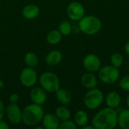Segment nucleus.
Returning a JSON list of instances; mask_svg holds the SVG:
<instances>
[{"label": "nucleus", "mask_w": 129, "mask_h": 129, "mask_svg": "<svg viewBox=\"0 0 129 129\" xmlns=\"http://www.w3.org/2000/svg\"><path fill=\"white\" fill-rule=\"evenodd\" d=\"M91 125L95 129H113L118 125V113L115 109L105 107L92 118Z\"/></svg>", "instance_id": "1"}, {"label": "nucleus", "mask_w": 129, "mask_h": 129, "mask_svg": "<svg viewBox=\"0 0 129 129\" xmlns=\"http://www.w3.org/2000/svg\"><path fill=\"white\" fill-rule=\"evenodd\" d=\"M79 29L85 35L93 36L98 33L102 28V22L96 16H84L79 20Z\"/></svg>", "instance_id": "2"}, {"label": "nucleus", "mask_w": 129, "mask_h": 129, "mask_svg": "<svg viewBox=\"0 0 129 129\" xmlns=\"http://www.w3.org/2000/svg\"><path fill=\"white\" fill-rule=\"evenodd\" d=\"M44 116V110L41 105L33 104L22 111V121L27 125H34L40 122Z\"/></svg>", "instance_id": "3"}, {"label": "nucleus", "mask_w": 129, "mask_h": 129, "mask_svg": "<svg viewBox=\"0 0 129 129\" xmlns=\"http://www.w3.org/2000/svg\"><path fill=\"white\" fill-rule=\"evenodd\" d=\"M104 101V93L98 88L88 89L84 97V104L85 107L90 110H98L102 105Z\"/></svg>", "instance_id": "4"}, {"label": "nucleus", "mask_w": 129, "mask_h": 129, "mask_svg": "<svg viewBox=\"0 0 129 129\" xmlns=\"http://www.w3.org/2000/svg\"><path fill=\"white\" fill-rule=\"evenodd\" d=\"M98 73V76L100 81L107 85L116 83L120 76L119 68L115 67L113 65H106L101 67Z\"/></svg>", "instance_id": "5"}, {"label": "nucleus", "mask_w": 129, "mask_h": 129, "mask_svg": "<svg viewBox=\"0 0 129 129\" xmlns=\"http://www.w3.org/2000/svg\"><path fill=\"white\" fill-rule=\"evenodd\" d=\"M39 82L42 88L48 92H55L60 88V80L57 76L51 72L43 73L39 78Z\"/></svg>", "instance_id": "6"}, {"label": "nucleus", "mask_w": 129, "mask_h": 129, "mask_svg": "<svg viewBox=\"0 0 129 129\" xmlns=\"http://www.w3.org/2000/svg\"><path fill=\"white\" fill-rule=\"evenodd\" d=\"M67 13L71 20L79 21L85 16V8L79 2H72L67 6Z\"/></svg>", "instance_id": "7"}, {"label": "nucleus", "mask_w": 129, "mask_h": 129, "mask_svg": "<svg viewBox=\"0 0 129 129\" xmlns=\"http://www.w3.org/2000/svg\"><path fill=\"white\" fill-rule=\"evenodd\" d=\"M83 67L88 72L95 73L101 67V60L100 57L94 54H88L83 59Z\"/></svg>", "instance_id": "8"}, {"label": "nucleus", "mask_w": 129, "mask_h": 129, "mask_svg": "<svg viewBox=\"0 0 129 129\" xmlns=\"http://www.w3.org/2000/svg\"><path fill=\"white\" fill-rule=\"evenodd\" d=\"M20 80L23 85L26 87H31L34 85L37 80V73L33 67H27L22 70Z\"/></svg>", "instance_id": "9"}, {"label": "nucleus", "mask_w": 129, "mask_h": 129, "mask_svg": "<svg viewBox=\"0 0 129 129\" xmlns=\"http://www.w3.org/2000/svg\"><path fill=\"white\" fill-rule=\"evenodd\" d=\"M6 115L13 124H18L22 121V111L17 104H11L7 107Z\"/></svg>", "instance_id": "10"}, {"label": "nucleus", "mask_w": 129, "mask_h": 129, "mask_svg": "<svg viewBox=\"0 0 129 129\" xmlns=\"http://www.w3.org/2000/svg\"><path fill=\"white\" fill-rule=\"evenodd\" d=\"M105 102L107 107L116 110L120 106L122 103V98L117 91H112L107 94L105 98Z\"/></svg>", "instance_id": "11"}, {"label": "nucleus", "mask_w": 129, "mask_h": 129, "mask_svg": "<svg viewBox=\"0 0 129 129\" xmlns=\"http://www.w3.org/2000/svg\"><path fill=\"white\" fill-rule=\"evenodd\" d=\"M30 98L34 104H36L39 105H42L46 101L47 95L43 88L36 87L31 90Z\"/></svg>", "instance_id": "12"}, {"label": "nucleus", "mask_w": 129, "mask_h": 129, "mask_svg": "<svg viewBox=\"0 0 129 129\" xmlns=\"http://www.w3.org/2000/svg\"><path fill=\"white\" fill-rule=\"evenodd\" d=\"M81 82L82 85L87 89L97 88L98 84V81L96 76L94 74V73L91 72H88L82 75L81 78Z\"/></svg>", "instance_id": "13"}, {"label": "nucleus", "mask_w": 129, "mask_h": 129, "mask_svg": "<svg viewBox=\"0 0 129 129\" xmlns=\"http://www.w3.org/2000/svg\"><path fill=\"white\" fill-rule=\"evenodd\" d=\"M44 127L46 129H57L60 126V120L56 115L48 113L42 119Z\"/></svg>", "instance_id": "14"}, {"label": "nucleus", "mask_w": 129, "mask_h": 129, "mask_svg": "<svg viewBox=\"0 0 129 129\" xmlns=\"http://www.w3.org/2000/svg\"><path fill=\"white\" fill-rule=\"evenodd\" d=\"M62 57H63L60 51L57 50H53L47 54L45 57V61L48 65L51 67H54L60 63V61L62 60Z\"/></svg>", "instance_id": "15"}, {"label": "nucleus", "mask_w": 129, "mask_h": 129, "mask_svg": "<svg viewBox=\"0 0 129 129\" xmlns=\"http://www.w3.org/2000/svg\"><path fill=\"white\" fill-rule=\"evenodd\" d=\"M39 8L35 5H26L22 11L23 16L26 19H35L39 14Z\"/></svg>", "instance_id": "16"}, {"label": "nucleus", "mask_w": 129, "mask_h": 129, "mask_svg": "<svg viewBox=\"0 0 129 129\" xmlns=\"http://www.w3.org/2000/svg\"><path fill=\"white\" fill-rule=\"evenodd\" d=\"M55 92H56V98L60 104L63 105H67L70 104V102L72 101L71 94L67 90L59 88Z\"/></svg>", "instance_id": "17"}, {"label": "nucleus", "mask_w": 129, "mask_h": 129, "mask_svg": "<svg viewBox=\"0 0 129 129\" xmlns=\"http://www.w3.org/2000/svg\"><path fill=\"white\" fill-rule=\"evenodd\" d=\"M118 125L122 129H129V109L122 110L118 114Z\"/></svg>", "instance_id": "18"}, {"label": "nucleus", "mask_w": 129, "mask_h": 129, "mask_svg": "<svg viewBox=\"0 0 129 129\" xmlns=\"http://www.w3.org/2000/svg\"><path fill=\"white\" fill-rule=\"evenodd\" d=\"M74 122L76 125L79 127H83L88 124V115L84 110H79L74 115Z\"/></svg>", "instance_id": "19"}, {"label": "nucleus", "mask_w": 129, "mask_h": 129, "mask_svg": "<svg viewBox=\"0 0 129 129\" xmlns=\"http://www.w3.org/2000/svg\"><path fill=\"white\" fill-rule=\"evenodd\" d=\"M62 34L60 33V32L59 30L57 29H54L50 31L46 37L47 42L48 43H50L51 45H56L58 44L61 39H62Z\"/></svg>", "instance_id": "20"}, {"label": "nucleus", "mask_w": 129, "mask_h": 129, "mask_svg": "<svg viewBox=\"0 0 129 129\" xmlns=\"http://www.w3.org/2000/svg\"><path fill=\"white\" fill-rule=\"evenodd\" d=\"M55 115L59 119V120H60V121L68 120V119H70V116H71L70 110L67 107H62V106L61 107H58L56 109Z\"/></svg>", "instance_id": "21"}, {"label": "nucleus", "mask_w": 129, "mask_h": 129, "mask_svg": "<svg viewBox=\"0 0 129 129\" xmlns=\"http://www.w3.org/2000/svg\"><path fill=\"white\" fill-rule=\"evenodd\" d=\"M110 63L111 65L114 66L115 67L119 68L122 66L124 62V57L122 54L119 52H115L110 56Z\"/></svg>", "instance_id": "22"}, {"label": "nucleus", "mask_w": 129, "mask_h": 129, "mask_svg": "<svg viewBox=\"0 0 129 129\" xmlns=\"http://www.w3.org/2000/svg\"><path fill=\"white\" fill-rule=\"evenodd\" d=\"M24 60L26 64L29 67H34L38 64L39 62V59L38 57L36 54L33 53V52H28L26 54L25 57H24Z\"/></svg>", "instance_id": "23"}, {"label": "nucleus", "mask_w": 129, "mask_h": 129, "mask_svg": "<svg viewBox=\"0 0 129 129\" xmlns=\"http://www.w3.org/2000/svg\"><path fill=\"white\" fill-rule=\"evenodd\" d=\"M72 30H73V27H72L70 23L67 20L62 21L59 25V31L63 36L70 35L72 32Z\"/></svg>", "instance_id": "24"}, {"label": "nucleus", "mask_w": 129, "mask_h": 129, "mask_svg": "<svg viewBox=\"0 0 129 129\" xmlns=\"http://www.w3.org/2000/svg\"><path fill=\"white\" fill-rule=\"evenodd\" d=\"M119 88L125 91H129V75L124 76L119 82Z\"/></svg>", "instance_id": "25"}, {"label": "nucleus", "mask_w": 129, "mask_h": 129, "mask_svg": "<svg viewBox=\"0 0 129 129\" xmlns=\"http://www.w3.org/2000/svg\"><path fill=\"white\" fill-rule=\"evenodd\" d=\"M59 128L60 129H76L77 125H76L75 122L71 121L70 119L63 121L61 124H60Z\"/></svg>", "instance_id": "26"}, {"label": "nucleus", "mask_w": 129, "mask_h": 129, "mask_svg": "<svg viewBox=\"0 0 129 129\" xmlns=\"http://www.w3.org/2000/svg\"><path fill=\"white\" fill-rule=\"evenodd\" d=\"M9 100H10V102L11 104H17L19 101V96L17 94L14 93L10 96Z\"/></svg>", "instance_id": "27"}, {"label": "nucleus", "mask_w": 129, "mask_h": 129, "mask_svg": "<svg viewBox=\"0 0 129 129\" xmlns=\"http://www.w3.org/2000/svg\"><path fill=\"white\" fill-rule=\"evenodd\" d=\"M5 107H4V104L3 102L0 100V120L3 119L4 116H5Z\"/></svg>", "instance_id": "28"}, {"label": "nucleus", "mask_w": 129, "mask_h": 129, "mask_svg": "<svg viewBox=\"0 0 129 129\" xmlns=\"http://www.w3.org/2000/svg\"><path fill=\"white\" fill-rule=\"evenodd\" d=\"M9 128V125L4 121H2V119L0 120V129H8Z\"/></svg>", "instance_id": "29"}, {"label": "nucleus", "mask_w": 129, "mask_h": 129, "mask_svg": "<svg viewBox=\"0 0 129 129\" xmlns=\"http://www.w3.org/2000/svg\"><path fill=\"white\" fill-rule=\"evenodd\" d=\"M124 50H125V54L129 56V41H128L126 43H125V46H124Z\"/></svg>", "instance_id": "30"}, {"label": "nucleus", "mask_w": 129, "mask_h": 129, "mask_svg": "<svg viewBox=\"0 0 129 129\" xmlns=\"http://www.w3.org/2000/svg\"><path fill=\"white\" fill-rule=\"evenodd\" d=\"M83 129H95L94 128V126L91 125H84L83 127H82Z\"/></svg>", "instance_id": "31"}, {"label": "nucleus", "mask_w": 129, "mask_h": 129, "mask_svg": "<svg viewBox=\"0 0 129 129\" xmlns=\"http://www.w3.org/2000/svg\"><path fill=\"white\" fill-rule=\"evenodd\" d=\"M125 102H126V106H127V107L129 109V94L127 95V97H126V101H125Z\"/></svg>", "instance_id": "32"}, {"label": "nucleus", "mask_w": 129, "mask_h": 129, "mask_svg": "<svg viewBox=\"0 0 129 129\" xmlns=\"http://www.w3.org/2000/svg\"><path fill=\"white\" fill-rule=\"evenodd\" d=\"M4 87V82L2 79H0V89H2Z\"/></svg>", "instance_id": "33"}]
</instances>
